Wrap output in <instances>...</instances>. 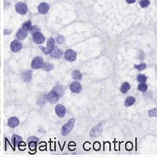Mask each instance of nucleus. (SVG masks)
Masks as SVG:
<instances>
[{
	"label": "nucleus",
	"mask_w": 157,
	"mask_h": 157,
	"mask_svg": "<svg viewBox=\"0 0 157 157\" xmlns=\"http://www.w3.org/2000/svg\"><path fill=\"white\" fill-rule=\"evenodd\" d=\"M83 147H84V149H85V150H89V149H90V143H89V142L85 143V144H84V145H83Z\"/></svg>",
	"instance_id": "nucleus-36"
},
{
	"label": "nucleus",
	"mask_w": 157,
	"mask_h": 157,
	"mask_svg": "<svg viewBox=\"0 0 157 157\" xmlns=\"http://www.w3.org/2000/svg\"><path fill=\"white\" fill-rule=\"evenodd\" d=\"M70 90L72 93H80L82 90V86L81 84L77 81H75L73 83H71V85H70Z\"/></svg>",
	"instance_id": "nucleus-10"
},
{
	"label": "nucleus",
	"mask_w": 157,
	"mask_h": 157,
	"mask_svg": "<svg viewBox=\"0 0 157 157\" xmlns=\"http://www.w3.org/2000/svg\"><path fill=\"white\" fill-rule=\"evenodd\" d=\"M134 68H137L138 71H142V70H144L146 68V65L145 64H140V65H134Z\"/></svg>",
	"instance_id": "nucleus-27"
},
{
	"label": "nucleus",
	"mask_w": 157,
	"mask_h": 157,
	"mask_svg": "<svg viewBox=\"0 0 157 157\" xmlns=\"http://www.w3.org/2000/svg\"><path fill=\"white\" fill-rule=\"evenodd\" d=\"M72 77L75 80H81L82 79V74L80 71H78V70H76V71H74L72 72Z\"/></svg>",
	"instance_id": "nucleus-23"
},
{
	"label": "nucleus",
	"mask_w": 157,
	"mask_h": 157,
	"mask_svg": "<svg viewBox=\"0 0 157 157\" xmlns=\"http://www.w3.org/2000/svg\"><path fill=\"white\" fill-rule=\"evenodd\" d=\"M22 29H25V31H31L32 29V22H31V20H28L26 22H25L22 25Z\"/></svg>",
	"instance_id": "nucleus-20"
},
{
	"label": "nucleus",
	"mask_w": 157,
	"mask_h": 157,
	"mask_svg": "<svg viewBox=\"0 0 157 157\" xmlns=\"http://www.w3.org/2000/svg\"><path fill=\"white\" fill-rule=\"evenodd\" d=\"M102 131V123H99L98 125H96L95 127H94L91 129L90 131V136L92 137H97L98 135L100 134Z\"/></svg>",
	"instance_id": "nucleus-9"
},
{
	"label": "nucleus",
	"mask_w": 157,
	"mask_h": 157,
	"mask_svg": "<svg viewBox=\"0 0 157 157\" xmlns=\"http://www.w3.org/2000/svg\"><path fill=\"white\" fill-rule=\"evenodd\" d=\"M135 103V98L134 97H128L125 101V105L127 107L131 106Z\"/></svg>",
	"instance_id": "nucleus-19"
},
{
	"label": "nucleus",
	"mask_w": 157,
	"mask_h": 157,
	"mask_svg": "<svg viewBox=\"0 0 157 157\" xmlns=\"http://www.w3.org/2000/svg\"><path fill=\"white\" fill-rule=\"evenodd\" d=\"M43 68H44V70H46V71H50L53 68V65L50 63H46L44 64V65H43Z\"/></svg>",
	"instance_id": "nucleus-25"
},
{
	"label": "nucleus",
	"mask_w": 157,
	"mask_h": 157,
	"mask_svg": "<svg viewBox=\"0 0 157 157\" xmlns=\"http://www.w3.org/2000/svg\"><path fill=\"white\" fill-rule=\"evenodd\" d=\"M31 32H32L33 34H34V33H35V32H39V28H38V27H36V26L32 27V29Z\"/></svg>",
	"instance_id": "nucleus-35"
},
{
	"label": "nucleus",
	"mask_w": 157,
	"mask_h": 157,
	"mask_svg": "<svg viewBox=\"0 0 157 157\" xmlns=\"http://www.w3.org/2000/svg\"><path fill=\"white\" fill-rule=\"evenodd\" d=\"M53 90H54V91H55L56 93H57V94H58V95H59L60 97H61V96H62V95H63L64 89H63V87H62V86H55V87L53 88Z\"/></svg>",
	"instance_id": "nucleus-21"
},
{
	"label": "nucleus",
	"mask_w": 157,
	"mask_h": 157,
	"mask_svg": "<svg viewBox=\"0 0 157 157\" xmlns=\"http://www.w3.org/2000/svg\"><path fill=\"white\" fill-rule=\"evenodd\" d=\"M27 31H25V29H20V30L17 32V39H20V40H22V39H25V38L27 37Z\"/></svg>",
	"instance_id": "nucleus-15"
},
{
	"label": "nucleus",
	"mask_w": 157,
	"mask_h": 157,
	"mask_svg": "<svg viewBox=\"0 0 157 157\" xmlns=\"http://www.w3.org/2000/svg\"><path fill=\"white\" fill-rule=\"evenodd\" d=\"M54 46H55V40L53 38H50L47 41V47H40V49L43 51V53L47 55V54H50L53 52V50H54Z\"/></svg>",
	"instance_id": "nucleus-2"
},
{
	"label": "nucleus",
	"mask_w": 157,
	"mask_h": 157,
	"mask_svg": "<svg viewBox=\"0 0 157 157\" xmlns=\"http://www.w3.org/2000/svg\"><path fill=\"white\" fill-rule=\"evenodd\" d=\"M19 119L17 117H11L9 119L8 126L11 128H14L19 125Z\"/></svg>",
	"instance_id": "nucleus-13"
},
{
	"label": "nucleus",
	"mask_w": 157,
	"mask_h": 157,
	"mask_svg": "<svg viewBox=\"0 0 157 157\" xmlns=\"http://www.w3.org/2000/svg\"><path fill=\"white\" fill-rule=\"evenodd\" d=\"M135 1L136 0H127V3H130V4H132L134 2H135Z\"/></svg>",
	"instance_id": "nucleus-37"
},
{
	"label": "nucleus",
	"mask_w": 157,
	"mask_h": 157,
	"mask_svg": "<svg viewBox=\"0 0 157 157\" xmlns=\"http://www.w3.org/2000/svg\"><path fill=\"white\" fill-rule=\"evenodd\" d=\"M59 95H58L53 90L47 95V100L49 101L50 103H52V104H54V103L57 102V101L59 100Z\"/></svg>",
	"instance_id": "nucleus-5"
},
{
	"label": "nucleus",
	"mask_w": 157,
	"mask_h": 157,
	"mask_svg": "<svg viewBox=\"0 0 157 157\" xmlns=\"http://www.w3.org/2000/svg\"><path fill=\"white\" fill-rule=\"evenodd\" d=\"M10 49L13 52H18L20 50L22 49V43H20V41L14 40L10 44Z\"/></svg>",
	"instance_id": "nucleus-8"
},
{
	"label": "nucleus",
	"mask_w": 157,
	"mask_h": 157,
	"mask_svg": "<svg viewBox=\"0 0 157 157\" xmlns=\"http://www.w3.org/2000/svg\"><path fill=\"white\" fill-rule=\"evenodd\" d=\"M29 148L31 150H35L36 148V142L35 141H30L29 142Z\"/></svg>",
	"instance_id": "nucleus-29"
},
{
	"label": "nucleus",
	"mask_w": 157,
	"mask_h": 157,
	"mask_svg": "<svg viewBox=\"0 0 157 157\" xmlns=\"http://www.w3.org/2000/svg\"><path fill=\"white\" fill-rule=\"evenodd\" d=\"M32 39H33V41H34L35 43H37V44L43 43H44V41H45V37H44V35H43L41 32H39L33 34Z\"/></svg>",
	"instance_id": "nucleus-6"
},
{
	"label": "nucleus",
	"mask_w": 157,
	"mask_h": 157,
	"mask_svg": "<svg viewBox=\"0 0 157 157\" xmlns=\"http://www.w3.org/2000/svg\"><path fill=\"white\" fill-rule=\"evenodd\" d=\"M35 141V142H37V141H39V139L35 137H31L28 139V141H29V142H30V141Z\"/></svg>",
	"instance_id": "nucleus-33"
},
{
	"label": "nucleus",
	"mask_w": 157,
	"mask_h": 157,
	"mask_svg": "<svg viewBox=\"0 0 157 157\" xmlns=\"http://www.w3.org/2000/svg\"><path fill=\"white\" fill-rule=\"evenodd\" d=\"M21 76H22V79L25 82H30L31 80H32V71L29 70V71H23L22 74H21Z\"/></svg>",
	"instance_id": "nucleus-14"
},
{
	"label": "nucleus",
	"mask_w": 157,
	"mask_h": 157,
	"mask_svg": "<svg viewBox=\"0 0 157 157\" xmlns=\"http://www.w3.org/2000/svg\"><path fill=\"white\" fill-rule=\"evenodd\" d=\"M55 112L60 118H63L65 116L66 109L62 104H57L55 107Z\"/></svg>",
	"instance_id": "nucleus-11"
},
{
	"label": "nucleus",
	"mask_w": 157,
	"mask_h": 157,
	"mask_svg": "<svg viewBox=\"0 0 157 157\" xmlns=\"http://www.w3.org/2000/svg\"><path fill=\"white\" fill-rule=\"evenodd\" d=\"M50 6L46 2H43L41 3L39 6H38V10H39V13L41 14H47L48 11H49Z\"/></svg>",
	"instance_id": "nucleus-12"
},
{
	"label": "nucleus",
	"mask_w": 157,
	"mask_h": 157,
	"mask_svg": "<svg viewBox=\"0 0 157 157\" xmlns=\"http://www.w3.org/2000/svg\"><path fill=\"white\" fill-rule=\"evenodd\" d=\"M50 56L51 57H53V58H60V57L62 56V51H61V50L56 48V49L53 50V52L50 53Z\"/></svg>",
	"instance_id": "nucleus-16"
},
{
	"label": "nucleus",
	"mask_w": 157,
	"mask_h": 157,
	"mask_svg": "<svg viewBox=\"0 0 157 157\" xmlns=\"http://www.w3.org/2000/svg\"><path fill=\"white\" fill-rule=\"evenodd\" d=\"M18 148L20 149V150H25V143H24L23 141H20L18 145Z\"/></svg>",
	"instance_id": "nucleus-30"
},
{
	"label": "nucleus",
	"mask_w": 157,
	"mask_h": 157,
	"mask_svg": "<svg viewBox=\"0 0 157 157\" xmlns=\"http://www.w3.org/2000/svg\"><path fill=\"white\" fill-rule=\"evenodd\" d=\"M57 43H61H61H64V40H65V39H64V38L62 36H58L57 37Z\"/></svg>",
	"instance_id": "nucleus-34"
},
{
	"label": "nucleus",
	"mask_w": 157,
	"mask_h": 157,
	"mask_svg": "<svg viewBox=\"0 0 157 157\" xmlns=\"http://www.w3.org/2000/svg\"><path fill=\"white\" fill-rule=\"evenodd\" d=\"M149 115L150 117H156L157 116V109L154 108V109H151L149 111Z\"/></svg>",
	"instance_id": "nucleus-28"
},
{
	"label": "nucleus",
	"mask_w": 157,
	"mask_h": 157,
	"mask_svg": "<svg viewBox=\"0 0 157 157\" xmlns=\"http://www.w3.org/2000/svg\"><path fill=\"white\" fill-rule=\"evenodd\" d=\"M101 148V145H100V143H98V142H95L94 144V150H99Z\"/></svg>",
	"instance_id": "nucleus-31"
},
{
	"label": "nucleus",
	"mask_w": 157,
	"mask_h": 157,
	"mask_svg": "<svg viewBox=\"0 0 157 157\" xmlns=\"http://www.w3.org/2000/svg\"><path fill=\"white\" fill-rule=\"evenodd\" d=\"M74 124H75V119H70L69 120L66 122V124H65L61 129V134L64 136L68 135L72 131V129L74 127Z\"/></svg>",
	"instance_id": "nucleus-1"
},
{
	"label": "nucleus",
	"mask_w": 157,
	"mask_h": 157,
	"mask_svg": "<svg viewBox=\"0 0 157 157\" xmlns=\"http://www.w3.org/2000/svg\"><path fill=\"white\" fill-rule=\"evenodd\" d=\"M43 65H44V61H43V57H36L32 61V68L34 69H39V68H43Z\"/></svg>",
	"instance_id": "nucleus-3"
},
{
	"label": "nucleus",
	"mask_w": 157,
	"mask_h": 157,
	"mask_svg": "<svg viewBox=\"0 0 157 157\" xmlns=\"http://www.w3.org/2000/svg\"><path fill=\"white\" fill-rule=\"evenodd\" d=\"M131 89V85L128 83H123L120 87V91L122 94H127V91Z\"/></svg>",
	"instance_id": "nucleus-17"
},
{
	"label": "nucleus",
	"mask_w": 157,
	"mask_h": 157,
	"mask_svg": "<svg viewBox=\"0 0 157 157\" xmlns=\"http://www.w3.org/2000/svg\"><path fill=\"white\" fill-rule=\"evenodd\" d=\"M12 141H13V143H14V146L15 148L17 145H19V143H20V141H22V138H21L20 136H18V135L15 134L13 136Z\"/></svg>",
	"instance_id": "nucleus-18"
},
{
	"label": "nucleus",
	"mask_w": 157,
	"mask_h": 157,
	"mask_svg": "<svg viewBox=\"0 0 157 157\" xmlns=\"http://www.w3.org/2000/svg\"><path fill=\"white\" fill-rule=\"evenodd\" d=\"M137 89H138L139 91L141 92H145L148 89V86L145 83H140V84L137 86Z\"/></svg>",
	"instance_id": "nucleus-22"
},
{
	"label": "nucleus",
	"mask_w": 157,
	"mask_h": 157,
	"mask_svg": "<svg viewBox=\"0 0 157 157\" xmlns=\"http://www.w3.org/2000/svg\"><path fill=\"white\" fill-rule=\"evenodd\" d=\"M65 58L68 61H74L76 58V52L72 50H67L65 53Z\"/></svg>",
	"instance_id": "nucleus-7"
},
{
	"label": "nucleus",
	"mask_w": 157,
	"mask_h": 157,
	"mask_svg": "<svg viewBox=\"0 0 157 157\" xmlns=\"http://www.w3.org/2000/svg\"><path fill=\"white\" fill-rule=\"evenodd\" d=\"M133 148V145L131 142H128L127 143V145H126V149L127 150H131Z\"/></svg>",
	"instance_id": "nucleus-32"
},
{
	"label": "nucleus",
	"mask_w": 157,
	"mask_h": 157,
	"mask_svg": "<svg viewBox=\"0 0 157 157\" xmlns=\"http://www.w3.org/2000/svg\"><path fill=\"white\" fill-rule=\"evenodd\" d=\"M137 81L140 82V83H145L146 80H147V77L145 75H143V74H139L138 76H137Z\"/></svg>",
	"instance_id": "nucleus-24"
},
{
	"label": "nucleus",
	"mask_w": 157,
	"mask_h": 157,
	"mask_svg": "<svg viewBox=\"0 0 157 157\" xmlns=\"http://www.w3.org/2000/svg\"><path fill=\"white\" fill-rule=\"evenodd\" d=\"M15 10L19 14L25 15L28 12V7H27L26 4L24 2H18L17 3V5L15 6Z\"/></svg>",
	"instance_id": "nucleus-4"
},
{
	"label": "nucleus",
	"mask_w": 157,
	"mask_h": 157,
	"mask_svg": "<svg viewBox=\"0 0 157 157\" xmlns=\"http://www.w3.org/2000/svg\"><path fill=\"white\" fill-rule=\"evenodd\" d=\"M149 0H141L140 2V6L142 7V8H145V7H148L149 6Z\"/></svg>",
	"instance_id": "nucleus-26"
}]
</instances>
